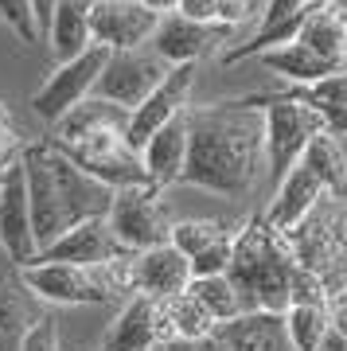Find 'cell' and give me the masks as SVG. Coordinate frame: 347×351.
<instances>
[{
    "label": "cell",
    "instance_id": "34",
    "mask_svg": "<svg viewBox=\"0 0 347 351\" xmlns=\"http://www.w3.org/2000/svg\"><path fill=\"white\" fill-rule=\"evenodd\" d=\"M230 242L235 239H223V242H215L211 250H203L199 258H191V277H223L226 274V265H230Z\"/></svg>",
    "mask_w": 347,
    "mask_h": 351
},
{
    "label": "cell",
    "instance_id": "46",
    "mask_svg": "<svg viewBox=\"0 0 347 351\" xmlns=\"http://www.w3.org/2000/svg\"><path fill=\"white\" fill-rule=\"evenodd\" d=\"M98 351H110V348H98Z\"/></svg>",
    "mask_w": 347,
    "mask_h": 351
},
{
    "label": "cell",
    "instance_id": "41",
    "mask_svg": "<svg viewBox=\"0 0 347 351\" xmlns=\"http://www.w3.org/2000/svg\"><path fill=\"white\" fill-rule=\"evenodd\" d=\"M136 4H141V8H149L152 16H172L176 12V4H180V0H136Z\"/></svg>",
    "mask_w": 347,
    "mask_h": 351
},
{
    "label": "cell",
    "instance_id": "7",
    "mask_svg": "<svg viewBox=\"0 0 347 351\" xmlns=\"http://www.w3.org/2000/svg\"><path fill=\"white\" fill-rule=\"evenodd\" d=\"M51 145H59V141H51ZM59 149L67 152V160L75 168H82L90 180L106 184L110 191L149 184L141 152L125 141V133H90V137H78V141H62Z\"/></svg>",
    "mask_w": 347,
    "mask_h": 351
},
{
    "label": "cell",
    "instance_id": "13",
    "mask_svg": "<svg viewBox=\"0 0 347 351\" xmlns=\"http://www.w3.org/2000/svg\"><path fill=\"white\" fill-rule=\"evenodd\" d=\"M0 250L8 254L16 269L36 262V234H32V207H27V188H24V168L20 160L0 176Z\"/></svg>",
    "mask_w": 347,
    "mask_h": 351
},
{
    "label": "cell",
    "instance_id": "2",
    "mask_svg": "<svg viewBox=\"0 0 347 351\" xmlns=\"http://www.w3.org/2000/svg\"><path fill=\"white\" fill-rule=\"evenodd\" d=\"M20 168H24L27 207H32V234L36 246L67 234L71 226L86 219H106L113 203V191L98 180H90L82 168L67 160V152L51 141H32L20 149Z\"/></svg>",
    "mask_w": 347,
    "mask_h": 351
},
{
    "label": "cell",
    "instance_id": "43",
    "mask_svg": "<svg viewBox=\"0 0 347 351\" xmlns=\"http://www.w3.org/2000/svg\"><path fill=\"white\" fill-rule=\"evenodd\" d=\"M344 289H347V262H344V269H339V277H335V297H339Z\"/></svg>",
    "mask_w": 347,
    "mask_h": 351
},
{
    "label": "cell",
    "instance_id": "9",
    "mask_svg": "<svg viewBox=\"0 0 347 351\" xmlns=\"http://www.w3.org/2000/svg\"><path fill=\"white\" fill-rule=\"evenodd\" d=\"M24 289L36 297L39 304H110L117 301L110 293V285L101 281L98 269H82V265H67V262H32L20 269Z\"/></svg>",
    "mask_w": 347,
    "mask_h": 351
},
{
    "label": "cell",
    "instance_id": "28",
    "mask_svg": "<svg viewBox=\"0 0 347 351\" xmlns=\"http://www.w3.org/2000/svg\"><path fill=\"white\" fill-rule=\"evenodd\" d=\"M238 226L242 223H226V219H180V223H172V230H168V246H176V250L191 262V258H199L203 250H211L215 242L235 239Z\"/></svg>",
    "mask_w": 347,
    "mask_h": 351
},
{
    "label": "cell",
    "instance_id": "21",
    "mask_svg": "<svg viewBox=\"0 0 347 351\" xmlns=\"http://www.w3.org/2000/svg\"><path fill=\"white\" fill-rule=\"evenodd\" d=\"M184 160H187V121L184 113L172 117L168 125H160L145 145H141V164H145V176H149L152 188H172L184 176Z\"/></svg>",
    "mask_w": 347,
    "mask_h": 351
},
{
    "label": "cell",
    "instance_id": "4",
    "mask_svg": "<svg viewBox=\"0 0 347 351\" xmlns=\"http://www.w3.org/2000/svg\"><path fill=\"white\" fill-rule=\"evenodd\" d=\"M238 110H258L265 129V164H270V184L277 188L285 172L300 160V152L316 133H324V117L304 101H293L285 94H242L230 98Z\"/></svg>",
    "mask_w": 347,
    "mask_h": 351
},
{
    "label": "cell",
    "instance_id": "15",
    "mask_svg": "<svg viewBox=\"0 0 347 351\" xmlns=\"http://www.w3.org/2000/svg\"><path fill=\"white\" fill-rule=\"evenodd\" d=\"M235 27L223 24H191L184 16H164L156 24V36H152V55L160 59L164 66H184V63H199L203 55L219 43H230Z\"/></svg>",
    "mask_w": 347,
    "mask_h": 351
},
{
    "label": "cell",
    "instance_id": "31",
    "mask_svg": "<svg viewBox=\"0 0 347 351\" xmlns=\"http://www.w3.org/2000/svg\"><path fill=\"white\" fill-rule=\"evenodd\" d=\"M160 308H164L168 328H172V336H180V339H203V336L215 332V320L203 313V304H199L191 293H180L172 301H164Z\"/></svg>",
    "mask_w": 347,
    "mask_h": 351
},
{
    "label": "cell",
    "instance_id": "25",
    "mask_svg": "<svg viewBox=\"0 0 347 351\" xmlns=\"http://www.w3.org/2000/svg\"><path fill=\"white\" fill-rule=\"evenodd\" d=\"M90 4H94V0H59V4H55L43 39H47L51 51L59 55V63L75 59V55H82V51L90 47Z\"/></svg>",
    "mask_w": 347,
    "mask_h": 351
},
{
    "label": "cell",
    "instance_id": "16",
    "mask_svg": "<svg viewBox=\"0 0 347 351\" xmlns=\"http://www.w3.org/2000/svg\"><path fill=\"white\" fill-rule=\"evenodd\" d=\"M191 285V265L176 246H152L145 254H133V297L149 301H172Z\"/></svg>",
    "mask_w": 347,
    "mask_h": 351
},
{
    "label": "cell",
    "instance_id": "22",
    "mask_svg": "<svg viewBox=\"0 0 347 351\" xmlns=\"http://www.w3.org/2000/svg\"><path fill=\"white\" fill-rule=\"evenodd\" d=\"M223 351H297L289 343L281 313H242L226 324H215Z\"/></svg>",
    "mask_w": 347,
    "mask_h": 351
},
{
    "label": "cell",
    "instance_id": "26",
    "mask_svg": "<svg viewBox=\"0 0 347 351\" xmlns=\"http://www.w3.org/2000/svg\"><path fill=\"white\" fill-rule=\"evenodd\" d=\"M258 63L270 71V75L285 78V82H293V86H312V82H320V78L335 75L339 66L335 63H324L320 55H312L304 43H281V47H270L258 55Z\"/></svg>",
    "mask_w": 347,
    "mask_h": 351
},
{
    "label": "cell",
    "instance_id": "30",
    "mask_svg": "<svg viewBox=\"0 0 347 351\" xmlns=\"http://www.w3.org/2000/svg\"><path fill=\"white\" fill-rule=\"evenodd\" d=\"M281 320H285L289 343L297 351H316L328 336V304H289Z\"/></svg>",
    "mask_w": 347,
    "mask_h": 351
},
{
    "label": "cell",
    "instance_id": "44",
    "mask_svg": "<svg viewBox=\"0 0 347 351\" xmlns=\"http://www.w3.org/2000/svg\"><path fill=\"white\" fill-rule=\"evenodd\" d=\"M0 121H12V117H8V110H4V106H0Z\"/></svg>",
    "mask_w": 347,
    "mask_h": 351
},
{
    "label": "cell",
    "instance_id": "40",
    "mask_svg": "<svg viewBox=\"0 0 347 351\" xmlns=\"http://www.w3.org/2000/svg\"><path fill=\"white\" fill-rule=\"evenodd\" d=\"M59 0H32V16H36V32H39V43H43V32L51 24V12H55Z\"/></svg>",
    "mask_w": 347,
    "mask_h": 351
},
{
    "label": "cell",
    "instance_id": "23",
    "mask_svg": "<svg viewBox=\"0 0 347 351\" xmlns=\"http://www.w3.org/2000/svg\"><path fill=\"white\" fill-rule=\"evenodd\" d=\"M297 43H304L312 55H320L324 63L344 66L347 63V12L339 4L312 0L297 27Z\"/></svg>",
    "mask_w": 347,
    "mask_h": 351
},
{
    "label": "cell",
    "instance_id": "14",
    "mask_svg": "<svg viewBox=\"0 0 347 351\" xmlns=\"http://www.w3.org/2000/svg\"><path fill=\"white\" fill-rule=\"evenodd\" d=\"M121 258H129V250L113 239L106 219H86V223L71 226L67 234H59L51 246L36 254V262H67L82 265V269H101V265L121 262Z\"/></svg>",
    "mask_w": 347,
    "mask_h": 351
},
{
    "label": "cell",
    "instance_id": "5",
    "mask_svg": "<svg viewBox=\"0 0 347 351\" xmlns=\"http://www.w3.org/2000/svg\"><path fill=\"white\" fill-rule=\"evenodd\" d=\"M300 269L316 274L335 297V277L347 262V199L324 195L289 234H281Z\"/></svg>",
    "mask_w": 347,
    "mask_h": 351
},
{
    "label": "cell",
    "instance_id": "47",
    "mask_svg": "<svg viewBox=\"0 0 347 351\" xmlns=\"http://www.w3.org/2000/svg\"><path fill=\"white\" fill-rule=\"evenodd\" d=\"M0 176H4V172H0Z\"/></svg>",
    "mask_w": 347,
    "mask_h": 351
},
{
    "label": "cell",
    "instance_id": "8",
    "mask_svg": "<svg viewBox=\"0 0 347 351\" xmlns=\"http://www.w3.org/2000/svg\"><path fill=\"white\" fill-rule=\"evenodd\" d=\"M106 59H110V51L98 47V43H90L82 55H75V59H67V63L55 66V71L43 78V86L32 94V110H36L39 121H43V125H55V121L67 117L82 98H90Z\"/></svg>",
    "mask_w": 347,
    "mask_h": 351
},
{
    "label": "cell",
    "instance_id": "37",
    "mask_svg": "<svg viewBox=\"0 0 347 351\" xmlns=\"http://www.w3.org/2000/svg\"><path fill=\"white\" fill-rule=\"evenodd\" d=\"M176 16H184L191 24H219L215 20V0H180L176 4Z\"/></svg>",
    "mask_w": 347,
    "mask_h": 351
},
{
    "label": "cell",
    "instance_id": "32",
    "mask_svg": "<svg viewBox=\"0 0 347 351\" xmlns=\"http://www.w3.org/2000/svg\"><path fill=\"white\" fill-rule=\"evenodd\" d=\"M0 20L12 27L24 43H39L36 16H32V0H0Z\"/></svg>",
    "mask_w": 347,
    "mask_h": 351
},
{
    "label": "cell",
    "instance_id": "35",
    "mask_svg": "<svg viewBox=\"0 0 347 351\" xmlns=\"http://www.w3.org/2000/svg\"><path fill=\"white\" fill-rule=\"evenodd\" d=\"M254 12H258V0H215V20L223 27L246 24Z\"/></svg>",
    "mask_w": 347,
    "mask_h": 351
},
{
    "label": "cell",
    "instance_id": "6",
    "mask_svg": "<svg viewBox=\"0 0 347 351\" xmlns=\"http://www.w3.org/2000/svg\"><path fill=\"white\" fill-rule=\"evenodd\" d=\"M106 223H110L113 239L129 254H145L152 246L168 242V230H172L176 219H172V207L164 203V191L152 188V184H141V188L113 191Z\"/></svg>",
    "mask_w": 347,
    "mask_h": 351
},
{
    "label": "cell",
    "instance_id": "42",
    "mask_svg": "<svg viewBox=\"0 0 347 351\" xmlns=\"http://www.w3.org/2000/svg\"><path fill=\"white\" fill-rule=\"evenodd\" d=\"M316 351H347V339L335 336V332H328V336H324V343H320Z\"/></svg>",
    "mask_w": 347,
    "mask_h": 351
},
{
    "label": "cell",
    "instance_id": "3",
    "mask_svg": "<svg viewBox=\"0 0 347 351\" xmlns=\"http://www.w3.org/2000/svg\"><path fill=\"white\" fill-rule=\"evenodd\" d=\"M293 274H297V262H293L285 239L273 226H265L261 215L246 219L235 230L226 277L238 289L246 313H285Z\"/></svg>",
    "mask_w": 347,
    "mask_h": 351
},
{
    "label": "cell",
    "instance_id": "1",
    "mask_svg": "<svg viewBox=\"0 0 347 351\" xmlns=\"http://www.w3.org/2000/svg\"><path fill=\"white\" fill-rule=\"evenodd\" d=\"M187 160L180 184L242 199L258 188V168L265 156V129L258 110H238L230 101L187 106Z\"/></svg>",
    "mask_w": 347,
    "mask_h": 351
},
{
    "label": "cell",
    "instance_id": "11",
    "mask_svg": "<svg viewBox=\"0 0 347 351\" xmlns=\"http://www.w3.org/2000/svg\"><path fill=\"white\" fill-rule=\"evenodd\" d=\"M191 90H195V63L168 66V75L160 78V86L152 90L149 98L129 110V125H125V141L141 152V145L156 133L160 125H168L172 117L191 106Z\"/></svg>",
    "mask_w": 347,
    "mask_h": 351
},
{
    "label": "cell",
    "instance_id": "24",
    "mask_svg": "<svg viewBox=\"0 0 347 351\" xmlns=\"http://www.w3.org/2000/svg\"><path fill=\"white\" fill-rule=\"evenodd\" d=\"M125 125H129V110H125V106H113V101L90 94V98H82L67 117H59V121L51 125L55 137H47V141H59L62 145V141L90 137V133H125Z\"/></svg>",
    "mask_w": 347,
    "mask_h": 351
},
{
    "label": "cell",
    "instance_id": "33",
    "mask_svg": "<svg viewBox=\"0 0 347 351\" xmlns=\"http://www.w3.org/2000/svg\"><path fill=\"white\" fill-rule=\"evenodd\" d=\"M20 351H59V316L55 313H43L36 324L27 328Z\"/></svg>",
    "mask_w": 347,
    "mask_h": 351
},
{
    "label": "cell",
    "instance_id": "18",
    "mask_svg": "<svg viewBox=\"0 0 347 351\" xmlns=\"http://www.w3.org/2000/svg\"><path fill=\"white\" fill-rule=\"evenodd\" d=\"M312 0H265L261 8V24L258 32L246 39V43H235L230 51H223V66H235V63H246V59H258L261 51L270 47H281V43H293L297 39V27L304 20Z\"/></svg>",
    "mask_w": 347,
    "mask_h": 351
},
{
    "label": "cell",
    "instance_id": "29",
    "mask_svg": "<svg viewBox=\"0 0 347 351\" xmlns=\"http://www.w3.org/2000/svg\"><path fill=\"white\" fill-rule=\"evenodd\" d=\"M187 293L203 304V313L211 316L215 324H226V320H235V316L246 313V308H242V297H238V289L230 285V277L226 274L223 277H191Z\"/></svg>",
    "mask_w": 347,
    "mask_h": 351
},
{
    "label": "cell",
    "instance_id": "17",
    "mask_svg": "<svg viewBox=\"0 0 347 351\" xmlns=\"http://www.w3.org/2000/svg\"><path fill=\"white\" fill-rule=\"evenodd\" d=\"M160 339H172V328L164 320L160 301H149V297H129L121 304L117 320L110 324V332L101 336V348L110 351H149L152 343Z\"/></svg>",
    "mask_w": 347,
    "mask_h": 351
},
{
    "label": "cell",
    "instance_id": "27",
    "mask_svg": "<svg viewBox=\"0 0 347 351\" xmlns=\"http://www.w3.org/2000/svg\"><path fill=\"white\" fill-rule=\"evenodd\" d=\"M300 164L309 168L316 180L324 184V191L332 199H347V152L339 145V137L332 133H316L300 152Z\"/></svg>",
    "mask_w": 347,
    "mask_h": 351
},
{
    "label": "cell",
    "instance_id": "10",
    "mask_svg": "<svg viewBox=\"0 0 347 351\" xmlns=\"http://www.w3.org/2000/svg\"><path fill=\"white\" fill-rule=\"evenodd\" d=\"M168 75V66L156 55L145 51H110V59L101 66L98 82H94V98H106L113 106L133 110L160 86V78Z\"/></svg>",
    "mask_w": 347,
    "mask_h": 351
},
{
    "label": "cell",
    "instance_id": "12",
    "mask_svg": "<svg viewBox=\"0 0 347 351\" xmlns=\"http://www.w3.org/2000/svg\"><path fill=\"white\" fill-rule=\"evenodd\" d=\"M160 16L141 8L136 0H94L90 4V43L106 51H141L156 36Z\"/></svg>",
    "mask_w": 347,
    "mask_h": 351
},
{
    "label": "cell",
    "instance_id": "45",
    "mask_svg": "<svg viewBox=\"0 0 347 351\" xmlns=\"http://www.w3.org/2000/svg\"><path fill=\"white\" fill-rule=\"evenodd\" d=\"M339 8H344V12H347V0H344V4H339Z\"/></svg>",
    "mask_w": 347,
    "mask_h": 351
},
{
    "label": "cell",
    "instance_id": "20",
    "mask_svg": "<svg viewBox=\"0 0 347 351\" xmlns=\"http://www.w3.org/2000/svg\"><path fill=\"white\" fill-rule=\"evenodd\" d=\"M324 195H328L324 184L297 160L285 172V180L273 188V199H270V207H265L261 219H265V226H273L277 234H289V230H293V226H297L300 219H304V215L324 199Z\"/></svg>",
    "mask_w": 347,
    "mask_h": 351
},
{
    "label": "cell",
    "instance_id": "39",
    "mask_svg": "<svg viewBox=\"0 0 347 351\" xmlns=\"http://www.w3.org/2000/svg\"><path fill=\"white\" fill-rule=\"evenodd\" d=\"M324 117V133L332 137H347V106H335V110H316Z\"/></svg>",
    "mask_w": 347,
    "mask_h": 351
},
{
    "label": "cell",
    "instance_id": "36",
    "mask_svg": "<svg viewBox=\"0 0 347 351\" xmlns=\"http://www.w3.org/2000/svg\"><path fill=\"white\" fill-rule=\"evenodd\" d=\"M149 351H223V343H219L215 332H211V336H203V339H180V336L160 339V343H152Z\"/></svg>",
    "mask_w": 347,
    "mask_h": 351
},
{
    "label": "cell",
    "instance_id": "38",
    "mask_svg": "<svg viewBox=\"0 0 347 351\" xmlns=\"http://www.w3.org/2000/svg\"><path fill=\"white\" fill-rule=\"evenodd\" d=\"M328 332H335V336L347 339V297L344 293L328 301Z\"/></svg>",
    "mask_w": 347,
    "mask_h": 351
},
{
    "label": "cell",
    "instance_id": "19",
    "mask_svg": "<svg viewBox=\"0 0 347 351\" xmlns=\"http://www.w3.org/2000/svg\"><path fill=\"white\" fill-rule=\"evenodd\" d=\"M47 313V304H39L20 281V269L8 262V254L0 250V351H20L27 328Z\"/></svg>",
    "mask_w": 347,
    "mask_h": 351
}]
</instances>
